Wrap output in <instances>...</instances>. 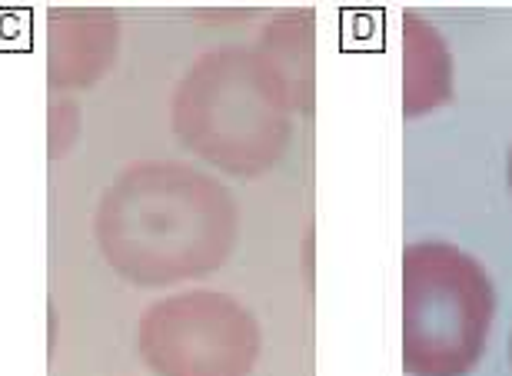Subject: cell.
Wrapping results in <instances>:
<instances>
[{
  "mask_svg": "<svg viewBox=\"0 0 512 376\" xmlns=\"http://www.w3.org/2000/svg\"><path fill=\"white\" fill-rule=\"evenodd\" d=\"M233 203L220 184L183 167H140L100 203V247L124 277L167 283L217 267L233 240Z\"/></svg>",
  "mask_w": 512,
  "mask_h": 376,
  "instance_id": "6da1fadb",
  "label": "cell"
},
{
  "mask_svg": "<svg viewBox=\"0 0 512 376\" xmlns=\"http://www.w3.org/2000/svg\"><path fill=\"white\" fill-rule=\"evenodd\" d=\"M496 290L486 267L443 240L403 253V363L413 376H466L486 357Z\"/></svg>",
  "mask_w": 512,
  "mask_h": 376,
  "instance_id": "7a4b0ae2",
  "label": "cell"
},
{
  "mask_svg": "<svg viewBox=\"0 0 512 376\" xmlns=\"http://www.w3.org/2000/svg\"><path fill=\"white\" fill-rule=\"evenodd\" d=\"M203 70H210L207 84L183 80V94L213 100V110L177 117L183 140L230 170L253 174L270 167L290 137L286 107L293 104L270 60L227 54V60H203Z\"/></svg>",
  "mask_w": 512,
  "mask_h": 376,
  "instance_id": "3957f363",
  "label": "cell"
},
{
  "mask_svg": "<svg viewBox=\"0 0 512 376\" xmlns=\"http://www.w3.org/2000/svg\"><path fill=\"white\" fill-rule=\"evenodd\" d=\"M140 343L147 363L163 376H247L260 337L233 300L193 293L153 307Z\"/></svg>",
  "mask_w": 512,
  "mask_h": 376,
  "instance_id": "277c9868",
  "label": "cell"
},
{
  "mask_svg": "<svg viewBox=\"0 0 512 376\" xmlns=\"http://www.w3.org/2000/svg\"><path fill=\"white\" fill-rule=\"evenodd\" d=\"M453 97V57L429 20L409 14L403 30V107L406 117L429 114Z\"/></svg>",
  "mask_w": 512,
  "mask_h": 376,
  "instance_id": "5b68a950",
  "label": "cell"
},
{
  "mask_svg": "<svg viewBox=\"0 0 512 376\" xmlns=\"http://www.w3.org/2000/svg\"><path fill=\"white\" fill-rule=\"evenodd\" d=\"M509 184H512V150H509Z\"/></svg>",
  "mask_w": 512,
  "mask_h": 376,
  "instance_id": "8992f818",
  "label": "cell"
}]
</instances>
